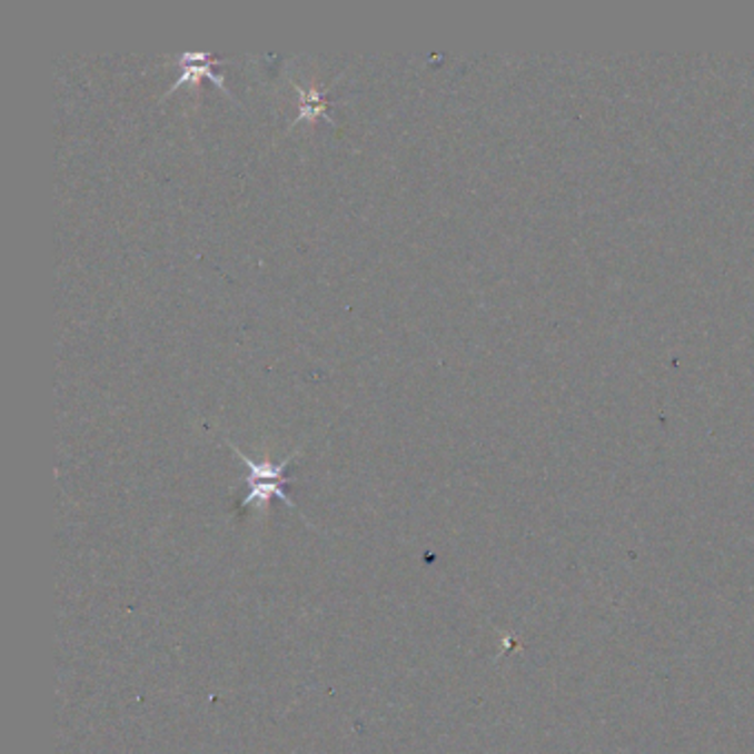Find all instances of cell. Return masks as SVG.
I'll use <instances>...</instances> for the list:
<instances>
[{
  "label": "cell",
  "mask_w": 754,
  "mask_h": 754,
  "mask_svg": "<svg viewBox=\"0 0 754 754\" xmlns=\"http://www.w3.org/2000/svg\"><path fill=\"white\" fill-rule=\"evenodd\" d=\"M228 447L241 458V463H244L246 469H248V478H246V483H248V494L244 496L241 507H248V505H252V503H257L259 507H264V505H268L270 498H279V500H284L288 507H295L292 498L286 494V483H288V478H286V467H288L290 460L299 454V449H295L288 458H284L281 463L275 465V463H268V460L255 463V460L248 458L241 449H237V445L230 443V440H228Z\"/></svg>",
  "instance_id": "1"
},
{
  "label": "cell",
  "mask_w": 754,
  "mask_h": 754,
  "mask_svg": "<svg viewBox=\"0 0 754 754\" xmlns=\"http://www.w3.org/2000/svg\"><path fill=\"white\" fill-rule=\"evenodd\" d=\"M221 62H226V60H224V58H215L210 51H182V56L178 58V65H180L182 73H180L178 80L171 85V89L165 93V98L171 96L178 87H182V85H187V82H195V85H197V80H199L201 76H206V78L212 80L228 98H232L235 102H239V100L235 98V93L226 87L224 76L215 73V65H221Z\"/></svg>",
  "instance_id": "2"
},
{
  "label": "cell",
  "mask_w": 754,
  "mask_h": 754,
  "mask_svg": "<svg viewBox=\"0 0 754 754\" xmlns=\"http://www.w3.org/2000/svg\"><path fill=\"white\" fill-rule=\"evenodd\" d=\"M292 87H295V91L299 96V113H297V118L292 120L290 127L299 125L301 120L315 122L317 118H324L330 127H337L335 118H330V113H328V109H330V102L326 98L328 89H306V87H301L295 80H292Z\"/></svg>",
  "instance_id": "3"
}]
</instances>
